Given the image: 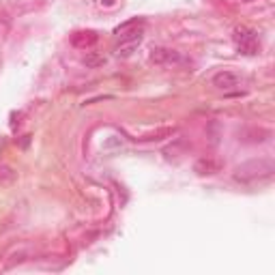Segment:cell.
Segmentation results:
<instances>
[{
    "label": "cell",
    "mask_w": 275,
    "mask_h": 275,
    "mask_svg": "<svg viewBox=\"0 0 275 275\" xmlns=\"http://www.w3.org/2000/svg\"><path fill=\"white\" fill-rule=\"evenodd\" d=\"M273 172H275L273 161H269V159H252V161L241 164L239 168L234 170V181L243 183V185H252V183H260V181L271 179Z\"/></svg>",
    "instance_id": "obj_1"
},
{
    "label": "cell",
    "mask_w": 275,
    "mask_h": 275,
    "mask_svg": "<svg viewBox=\"0 0 275 275\" xmlns=\"http://www.w3.org/2000/svg\"><path fill=\"white\" fill-rule=\"evenodd\" d=\"M234 43H236V50L241 54H247V56H254L260 50V41H258V32L252 28H241L234 30Z\"/></svg>",
    "instance_id": "obj_2"
},
{
    "label": "cell",
    "mask_w": 275,
    "mask_h": 275,
    "mask_svg": "<svg viewBox=\"0 0 275 275\" xmlns=\"http://www.w3.org/2000/svg\"><path fill=\"white\" fill-rule=\"evenodd\" d=\"M118 37H121V43L116 45V56L118 58H127V56H131L133 50L142 43V28L123 32V35H118Z\"/></svg>",
    "instance_id": "obj_3"
},
{
    "label": "cell",
    "mask_w": 275,
    "mask_h": 275,
    "mask_svg": "<svg viewBox=\"0 0 275 275\" xmlns=\"http://www.w3.org/2000/svg\"><path fill=\"white\" fill-rule=\"evenodd\" d=\"M150 63L155 64H172V63H181V54L170 47H155L150 52Z\"/></svg>",
    "instance_id": "obj_4"
},
{
    "label": "cell",
    "mask_w": 275,
    "mask_h": 275,
    "mask_svg": "<svg viewBox=\"0 0 275 275\" xmlns=\"http://www.w3.org/2000/svg\"><path fill=\"white\" fill-rule=\"evenodd\" d=\"M222 161H217V159H211V157H202V159H198L196 164H193V170L198 172L200 176H209V174H217L219 170H222Z\"/></svg>",
    "instance_id": "obj_5"
},
{
    "label": "cell",
    "mask_w": 275,
    "mask_h": 275,
    "mask_svg": "<svg viewBox=\"0 0 275 275\" xmlns=\"http://www.w3.org/2000/svg\"><path fill=\"white\" fill-rule=\"evenodd\" d=\"M239 82H241V78L236 73H233V71H219V73L213 75V84L217 86V88H222V90L234 88V86H239Z\"/></svg>",
    "instance_id": "obj_6"
},
{
    "label": "cell",
    "mask_w": 275,
    "mask_h": 275,
    "mask_svg": "<svg viewBox=\"0 0 275 275\" xmlns=\"http://www.w3.org/2000/svg\"><path fill=\"white\" fill-rule=\"evenodd\" d=\"M71 43L75 47H88V45H95L97 43V32L93 30H82V32H75L71 37Z\"/></svg>",
    "instance_id": "obj_7"
},
{
    "label": "cell",
    "mask_w": 275,
    "mask_h": 275,
    "mask_svg": "<svg viewBox=\"0 0 275 275\" xmlns=\"http://www.w3.org/2000/svg\"><path fill=\"white\" fill-rule=\"evenodd\" d=\"M84 64L88 69H97V67H101V64H106V56L104 54H97V52H88L84 56Z\"/></svg>",
    "instance_id": "obj_8"
},
{
    "label": "cell",
    "mask_w": 275,
    "mask_h": 275,
    "mask_svg": "<svg viewBox=\"0 0 275 275\" xmlns=\"http://www.w3.org/2000/svg\"><path fill=\"white\" fill-rule=\"evenodd\" d=\"M138 24H142L140 20H131V21H127V24H123V26H118V28L114 30L116 35H123V32H127V30H131L133 26H138Z\"/></svg>",
    "instance_id": "obj_9"
},
{
    "label": "cell",
    "mask_w": 275,
    "mask_h": 275,
    "mask_svg": "<svg viewBox=\"0 0 275 275\" xmlns=\"http://www.w3.org/2000/svg\"><path fill=\"white\" fill-rule=\"evenodd\" d=\"M104 2H106V4H112V0H104Z\"/></svg>",
    "instance_id": "obj_10"
}]
</instances>
